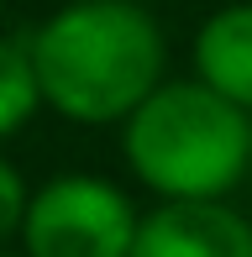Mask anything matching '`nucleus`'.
I'll return each mask as SVG.
<instances>
[{"mask_svg":"<svg viewBox=\"0 0 252 257\" xmlns=\"http://www.w3.org/2000/svg\"><path fill=\"white\" fill-rule=\"evenodd\" d=\"M42 89H37V63H32V37L0 32V142L16 137L37 115Z\"/></svg>","mask_w":252,"mask_h":257,"instance_id":"423d86ee","label":"nucleus"},{"mask_svg":"<svg viewBox=\"0 0 252 257\" xmlns=\"http://www.w3.org/2000/svg\"><path fill=\"white\" fill-rule=\"evenodd\" d=\"M121 153L158 200H226L252 179V110L205 79H163L121 121Z\"/></svg>","mask_w":252,"mask_h":257,"instance_id":"f03ea898","label":"nucleus"},{"mask_svg":"<svg viewBox=\"0 0 252 257\" xmlns=\"http://www.w3.org/2000/svg\"><path fill=\"white\" fill-rule=\"evenodd\" d=\"M137 210L121 184L100 173H58L32 189L21 220V252L27 257H132Z\"/></svg>","mask_w":252,"mask_h":257,"instance_id":"7ed1b4c3","label":"nucleus"},{"mask_svg":"<svg viewBox=\"0 0 252 257\" xmlns=\"http://www.w3.org/2000/svg\"><path fill=\"white\" fill-rule=\"evenodd\" d=\"M194 79L252 110V0L221 6L194 32Z\"/></svg>","mask_w":252,"mask_h":257,"instance_id":"39448f33","label":"nucleus"},{"mask_svg":"<svg viewBox=\"0 0 252 257\" xmlns=\"http://www.w3.org/2000/svg\"><path fill=\"white\" fill-rule=\"evenodd\" d=\"M27 179H21V168L11 158H0V247H6L11 236H21V220H27Z\"/></svg>","mask_w":252,"mask_h":257,"instance_id":"0eeeda50","label":"nucleus"},{"mask_svg":"<svg viewBox=\"0 0 252 257\" xmlns=\"http://www.w3.org/2000/svg\"><path fill=\"white\" fill-rule=\"evenodd\" d=\"M247 184H252V179H247Z\"/></svg>","mask_w":252,"mask_h":257,"instance_id":"1a4fd4ad","label":"nucleus"},{"mask_svg":"<svg viewBox=\"0 0 252 257\" xmlns=\"http://www.w3.org/2000/svg\"><path fill=\"white\" fill-rule=\"evenodd\" d=\"M0 257H27V252H0Z\"/></svg>","mask_w":252,"mask_h":257,"instance_id":"6e6552de","label":"nucleus"},{"mask_svg":"<svg viewBox=\"0 0 252 257\" xmlns=\"http://www.w3.org/2000/svg\"><path fill=\"white\" fill-rule=\"evenodd\" d=\"M132 257H252V220L226 200H158L137 220Z\"/></svg>","mask_w":252,"mask_h":257,"instance_id":"20e7f679","label":"nucleus"},{"mask_svg":"<svg viewBox=\"0 0 252 257\" xmlns=\"http://www.w3.org/2000/svg\"><path fill=\"white\" fill-rule=\"evenodd\" d=\"M42 105L74 126H121L168 68V42L142 0H68L32 32Z\"/></svg>","mask_w":252,"mask_h":257,"instance_id":"f257e3e1","label":"nucleus"}]
</instances>
